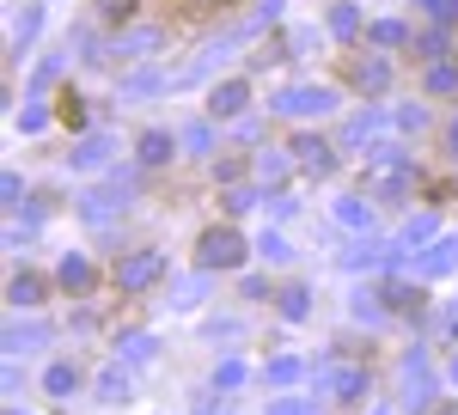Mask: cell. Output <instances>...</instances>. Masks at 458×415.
I'll return each instance as SVG.
<instances>
[{
	"instance_id": "obj_28",
	"label": "cell",
	"mask_w": 458,
	"mask_h": 415,
	"mask_svg": "<svg viewBox=\"0 0 458 415\" xmlns=\"http://www.w3.org/2000/svg\"><path fill=\"white\" fill-rule=\"evenodd\" d=\"M141 49H159V31H129L116 43V55H141Z\"/></svg>"
},
{
	"instance_id": "obj_45",
	"label": "cell",
	"mask_w": 458,
	"mask_h": 415,
	"mask_svg": "<svg viewBox=\"0 0 458 415\" xmlns=\"http://www.w3.org/2000/svg\"><path fill=\"white\" fill-rule=\"evenodd\" d=\"M453 385H458V360H453Z\"/></svg>"
},
{
	"instance_id": "obj_23",
	"label": "cell",
	"mask_w": 458,
	"mask_h": 415,
	"mask_svg": "<svg viewBox=\"0 0 458 415\" xmlns=\"http://www.w3.org/2000/svg\"><path fill=\"white\" fill-rule=\"evenodd\" d=\"M202 293H208V275H190V281H177V287H172V306H196Z\"/></svg>"
},
{
	"instance_id": "obj_21",
	"label": "cell",
	"mask_w": 458,
	"mask_h": 415,
	"mask_svg": "<svg viewBox=\"0 0 458 415\" xmlns=\"http://www.w3.org/2000/svg\"><path fill=\"white\" fill-rule=\"evenodd\" d=\"M269 385H293V379H306V367L293 360V354H282V360H269V373H263Z\"/></svg>"
},
{
	"instance_id": "obj_13",
	"label": "cell",
	"mask_w": 458,
	"mask_h": 415,
	"mask_svg": "<svg viewBox=\"0 0 458 415\" xmlns=\"http://www.w3.org/2000/svg\"><path fill=\"white\" fill-rule=\"evenodd\" d=\"M434 233H440V220H434V214H416V220L403 226V239H397V250H416V244H434Z\"/></svg>"
},
{
	"instance_id": "obj_44",
	"label": "cell",
	"mask_w": 458,
	"mask_h": 415,
	"mask_svg": "<svg viewBox=\"0 0 458 415\" xmlns=\"http://www.w3.org/2000/svg\"><path fill=\"white\" fill-rule=\"evenodd\" d=\"M453 147H458V123H453Z\"/></svg>"
},
{
	"instance_id": "obj_30",
	"label": "cell",
	"mask_w": 458,
	"mask_h": 415,
	"mask_svg": "<svg viewBox=\"0 0 458 415\" xmlns=\"http://www.w3.org/2000/svg\"><path fill=\"white\" fill-rule=\"evenodd\" d=\"M257 250H263L269 263H287V257H293V244H287L282 233H263V244H257Z\"/></svg>"
},
{
	"instance_id": "obj_43",
	"label": "cell",
	"mask_w": 458,
	"mask_h": 415,
	"mask_svg": "<svg viewBox=\"0 0 458 415\" xmlns=\"http://www.w3.org/2000/svg\"><path fill=\"white\" fill-rule=\"evenodd\" d=\"M196 410H202V415H226V397H202Z\"/></svg>"
},
{
	"instance_id": "obj_14",
	"label": "cell",
	"mask_w": 458,
	"mask_h": 415,
	"mask_svg": "<svg viewBox=\"0 0 458 415\" xmlns=\"http://www.w3.org/2000/svg\"><path fill=\"white\" fill-rule=\"evenodd\" d=\"M98 397H105V403H129V373H123V360L98 373Z\"/></svg>"
},
{
	"instance_id": "obj_29",
	"label": "cell",
	"mask_w": 458,
	"mask_h": 415,
	"mask_svg": "<svg viewBox=\"0 0 458 415\" xmlns=\"http://www.w3.org/2000/svg\"><path fill=\"white\" fill-rule=\"evenodd\" d=\"M37 31H43V13H37V6H31V13H19V25H13V43L25 49V43H31Z\"/></svg>"
},
{
	"instance_id": "obj_42",
	"label": "cell",
	"mask_w": 458,
	"mask_h": 415,
	"mask_svg": "<svg viewBox=\"0 0 458 415\" xmlns=\"http://www.w3.org/2000/svg\"><path fill=\"white\" fill-rule=\"evenodd\" d=\"M98 6H105V19H129L135 13V0H98Z\"/></svg>"
},
{
	"instance_id": "obj_6",
	"label": "cell",
	"mask_w": 458,
	"mask_h": 415,
	"mask_svg": "<svg viewBox=\"0 0 458 415\" xmlns=\"http://www.w3.org/2000/svg\"><path fill=\"white\" fill-rule=\"evenodd\" d=\"M105 159H110V140H105V135L73 140V153H68V165H73V172H98Z\"/></svg>"
},
{
	"instance_id": "obj_15",
	"label": "cell",
	"mask_w": 458,
	"mask_h": 415,
	"mask_svg": "<svg viewBox=\"0 0 458 415\" xmlns=\"http://www.w3.org/2000/svg\"><path fill=\"white\" fill-rule=\"evenodd\" d=\"M379 123H386V116H379V110H354V116H349V129H343V140H349V147H360V140L373 135V129H379Z\"/></svg>"
},
{
	"instance_id": "obj_25",
	"label": "cell",
	"mask_w": 458,
	"mask_h": 415,
	"mask_svg": "<svg viewBox=\"0 0 458 415\" xmlns=\"http://www.w3.org/2000/svg\"><path fill=\"white\" fill-rule=\"evenodd\" d=\"M306 311H312V293H306V287H287V293H282V318H293V324H300Z\"/></svg>"
},
{
	"instance_id": "obj_46",
	"label": "cell",
	"mask_w": 458,
	"mask_h": 415,
	"mask_svg": "<svg viewBox=\"0 0 458 415\" xmlns=\"http://www.w3.org/2000/svg\"><path fill=\"white\" fill-rule=\"evenodd\" d=\"M440 415H458V403H453V410H440Z\"/></svg>"
},
{
	"instance_id": "obj_16",
	"label": "cell",
	"mask_w": 458,
	"mask_h": 415,
	"mask_svg": "<svg viewBox=\"0 0 458 415\" xmlns=\"http://www.w3.org/2000/svg\"><path fill=\"white\" fill-rule=\"evenodd\" d=\"M62 287H68V293L92 287V263H86V257H62Z\"/></svg>"
},
{
	"instance_id": "obj_27",
	"label": "cell",
	"mask_w": 458,
	"mask_h": 415,
	"mask_svg": "<svg viewBox=\"0 0 458 415\" xmlns=\"http://www.w3.org/2000/svg\"><path fill=\"white\" fill-rule=\"evenodd\" d=\"M269 415H318V397H276Z\"/></svg>"
},
{
	"instance_id": "obj_47",
	"label": "cell",
	"mask_w": 458,
	"mask_h": 415,
	"mask_svg": "<svg viewBox=\"0 0 458 415\" xmlns=\"http://www.w3.org/2000/svg\"><path fill=\"white\" fill-rule=\"evenodd\" d=\"M6 415H25V410H6Z\"/></svg>"
},
{
	"instance_id": "obj_32",
	"label": "cell",
	"mask_w": 458,
	"mask_h": 415,
	"mask_svg": "<svg viewBox=\"0 0 458 415\" xmlns=\"http://www.w3.org/2000/svg\"><path fill=\"white\" fill-rule=\"evenodd\" d=\"M373 43H379V49H397V43H403V25H391V19H379V25H373Z\"/></svg>"
},
{
	"instance_id": "obj_11",
	"label": "cell",
	"mask_w": 458,
	"mask_h": 415,
	"mask_svg": "<svg viewBox=\"0 0 458 415\" xmlns=\"http://www.w3.org/2000/svg\"><path fill=\"white\" fill-rule=\"evenodd\" d=\"M43 391H49V397H73V391H80V367H68V360H55V367L43 373Z\"/></svg>"
},
{
	"instance_id": "obj_26",
	"label": "cell",
	"mask_w": 458,
	"mask_h": 415,
	"mask_svg": "<svg viewBox=\"0 0 458 415\" xmlns=\"http://www.w3.org/2000/svg\"><path fill=\"white\" fill-rule=\"evenodd\" d=\"M37 343H43L37 324H13V330H6V348H13V354H25V348H37Z\"/></svg>"
},
{
	"instance_id": "obj_40",
	"label": "cell",
	"mask_w": 458,
	"mask_h": 415,
	"mask_svg": "<svg viewBox=\"0 0 458 415\" xmlns=\"http://www.w3.org/2000/svg\"><path fill=\"white\" fill-rule=\"evenodd\" d=\"M416 6H422V13H434V19H453V13H458V0H416Z\"/></svg>"
},
{
	"instance_id": "obj_2",
	"label": "cell",
	"mask_w": 458,
	"mask_h": 415,
	"mask_svg": "<svg viewBox=\"0 0 458 415\" xmlns=\"http://www.w3.org/2000/svg\"><path fill=\"white\" fill-rule=\"evenodd\" d=\"M239 263H245V244H239V233H233V226L202 233V269H239Z\"/></svg>"
},
{
	"instance_id": "obj_10",
	"label": "cell",
	"mask_w": 458,
	"mask_h": 415,
	"mask_svg": "<svg viewBox=\"0 0 458 415\" xmlns=\"http://www.w3.org/2000/svg\"><path fill=\"white\" fill-rule=\"evenodd\" d=\"M453 263H458V244H453V239H440V244H434V250L422 257V263H410V269H416V275H446Z\"/></svg>"
},
{
	"instance_id": "obj_4",
	"label": "cell",
	"mask_w": 458,
	"mask_h": 415,
	"mask_svg": "<svg viewBox=\"0 0 458 415\" xmlns=\"http://www.w3.org/2000/svg\"><path fill=\"white\" fill-rule=\"evenodd\" d=\"M330 104H336V92H324V86H293V92L276 98V110L282 116H324Z\"/></svg>"
},
{
	"instance_id": "obj_5",
	"label": "cell",
	"mask_w": 458,
	"mask_h": 415,
	"mask_svg": "<svg viewBox=\"0 0 458 415\" xmlns=\"http://www.w3.org/2000/svg\"><path fill=\"white\" fill-rule=\"evenodd\" d=\"M403 391H410V397H403L410 410H428V397H434V373H428V354H422V348L403 360Z\"/></svg>"
},
{
	"instance_id": "obj_36",
	"label": "cell",
	"mask_w": 458,
	"mask_h": 415,
	"mask_svg": "<svg viewBox=\"0 0 458 415\" xmlns=\"http://www.w3.org/2000/svg\"><path fill=\"white\" fill-rule=\"evenodd\" d=\"M147 92H159V73H135V80L123 86V98H147Z\"/></svg>"
},
{
	"instance_id": "obj_12",
	"label": "cell",
	"mask_w": 458,
	"mask_h": 415,
	"mask_svg": "<svg viewBox=\"0 0 458 415\" xmlns=\"http://www.w3.org/2000/svg\"><path fill=\"white\" fill-rule=\"evenodd\" d=\"M116 196H105V190H92V196H80V214H86V220H92V226H105V220H116Z\"/></svg>"
},
{
	"instance_id": "obj_31",
	"label": "cell",
	"mask_w": 458,
	"mask_h": 415,
	"mask_svg": "<svg viewBox=\"0 0 458 415\" xmlns=\"http://www.w3.org/2000/svg\"><path fill=\"white\" fill-rule=\"evenodd\" d=\"M250 208H257V190L233 183V190H226V214H250Z\"/></svg>"
},
{
	"instance_id": "obj_22",
	"label": "cell",
	"mask_w": 458,
	"mask_h": 415,
	"mask_svg": "<svg viewBox=\"0 0 458 415\" xmlns=\"http://www.w3.org/2000/svg\"><path fill=\"white\" fill-rule=\"evenodd\" d=\"M245 385V360H220L214 367V391H239Z\"/></svg>"
},
{
	"instance_id": "obj_7",
	"label": "cell",
	"mask_w": 458,
	"mask_h": 415,
	"mask_svg": "<svg viewBox=\"0 0 458 415\" xmlns=\"http://www.w3.org/2000/svg\"><path fill=\"white\" fill-rule=\"evenodd\" d=\"M159 354V343L147 336V330H129V336H116V360H129V367H147Z\"/></svg>"
},
{
	"instance_id": "obj_39",
	"label": "cell",
	"mask_w": 458,
	"mask_h": 415,
	"mask_svg": "<svg viewBox=\"0 0 458 415\" xmlns=\"http://www.w3.org/2000/svg\"><path fill=\"white\" fill-rule=\"evenodd\" d=\"M43 123H49V116H43V110H37V104H25V110H19V129H25V135H37V129H43Z\"/></svg>"
},
{
	"instance_id": "obj_17",
	"label": "cell",
	"mask_w": 458,
	"mask_h": 415,
	"mask_svg": "<svg viewBox=\"0 0 458 415\" xmlns=\"http://www.w3.org/2000/svg\"><path fill=\"white\" fill-rule=\"evenodd\" d=\"M330 31H336V37H354V31H360V13H354V0H336V6H330Z\"/></svg>"
},
{
	"instance_id": "obj_20",
	"label": "cell",
	"mask_w": 458,
	"mask_h": 415,
	"mask_svg": "<svg viewBox=\"0 0 458 415\" xmlns=\"http://www.w3.org/2000/svg\"><path fill=\"white\" fill-rule=\"evenodd\" d=\"M141 159H147V165H165V159H172V135H159V129L141 135Z\"/></svg>"
},
{
	"instance_id": "obj_8",
	"label": "cell",
	"mask_w": 458,
	"mask_h": 415,
	"mask_svg": "<svg viewBox=\"0 0 458 415\" xmlns=\"http://www.w3.org/2000/svg\"><path fill=\"white\" fill-rule=\"evenodd\" d=\"M245 80H226V86H214V98H208V110L214 116H239V110H245Z\"/></svg>"
},
{
	"instance_id": "obj_1",
	"label": "cell",
	"mask_w": 458,
	"mask_h": 415,
	"mask_svg": "<svg viewBox=\"0 0 458 415\" xmlns=\"http://www.w3.org/2000/svg\"><path fill=\"white\" fill-rule=\"evenodd\" d=\"M159 275H165V257H159V250H129V257L116 263V287H123V293H147Z\"/></svg>"
},
{
	"instance_id": "obj_9",
	"label": "cell",
	"mask_w": 458,
	"mask_h": 415,
	"mask_svg": "<svg viewBox=\"0 0 458 415\" xmlns=\"http://www.w3.org/2000/svg\"><path fill=\"white\" fill-rule=\"evenodd\" d=\"M293 153H300L306 172H330V165H336V159H330V140H318V135H300V140H293Z\"/></svg>"
},
{
	"instance_id": "obj_3",
	"label": "cell",
	"mask_w": 458,
	"mask_h": 415,
	"mask_svg": "<svg viewBox=\"0 0 458 415\" xmlns=\"http://www.w3.org/2000/svg\"><path fill=\"white\" fill-rule=\"evenodd\" d=\"M312 379H318V391H336L343 403H360L367 397V373L360 367H318Z\"/></svg>"
},
{
	"instance_id": "obj_37",
	"label": "cell",
	"mask_w": 458,
	"mask_h": 415,
	"mask_svg": "<svg viewBox=\"0 0 458 415\" xmlns=\"http://www.w3.org/2000/svg\"><path fill=\"white\" fill-rule=\"evenodd\" d=\"M37 293H43V287H37L31 275H19V281H13V306H37Z\"/></svg>"
},
{
	"instance_id": "obj_24",
	"label": "cell",
	"mask_w": 458,
	"mask_h": 415,
	"mask_svg": "<svg viewBox=\"0 0 458 415\" xmlns=\"http://www.w3.org/2000/svg\"><path fill=\"white\" fill-rule=\"evenodd\" d=\"M354 80H360L367 92H379V86H386V80H391V68H386V62H379V55H373V62H360V68H354Z\"/></svg>"
},
{
	"instance_id": "obj_38",
	"label": "cell",
	"mask_w": 458,
	"mask_h": 415,
	"mask_svg": "<svg viewBox=\"0 0 458 415\" xmlns=\"http://www.w3.org/2000/svg\"><path fill=\"white\" fill-rule=\"evenodd\" d=\"M354 318H360V324H379V318H386V311L373 306V293H360V300H354Z\"/></svg>"
},
{
	"instance_id": "obj_41",
	"label": "cell",
	"mask_w": 458,
	"mask_h": 415,
	"mask_svg": "<svg viewBox=\"0 0 458 415\" xmlns=\"http://www.w3.org/2000/svg\"><path fill=\"white\" fill-rule=\"evenodd\" d=\"M386 300H391V306H422V293H416V287H391Z\"/></svg>"
},
{
	"instance_id": "obj_18",
	"label": "cell",
	"mask_w": 458,
	"mask_h": 415,
	"mask_svg": "<svg viewBox=\"0 0 458 415\" xmlns=\"http://www.w3.org/2000/svg\"><path fill=\"white\" fill-rule=\"evenodd\" d=\"M336 220H343V226H354V233H360V226H367V220H373V208L360 202V196H343V202H336Z\"/></svg>"
},
{
	"instance_id": "obj_34",
	"label": "cell",
	"mask_w": 458,
	"mask_h": 415,
	"mask_svg": "<svg viewBox=\"0 0 458 415\" xmlns=\"http://www.w3.org/2000/svg\"><path fill=\"white\" fill-rule=\"evenodd\" d=\"M257 177H263V183L287 177V159H282V153H263V159H257Z\"/></svg>"
},
{
	"instance_id": "obj_33",
	"label": "cell",
	"mask_w": 458,
	"mask_h": 415,
	"mask_svg": "<svg viewBox=\"0 0 458 415\" xmlns=\"http://www.w3.org/2000/svg\"><path fill=\"white\" fill-rule=\"evenodd\" d=\"M183 147H190V153H208V147H214L208 123H190V129H183Z\"/></svg>"
},
{
	"instance_id": "obj_19",
	"label": "cell",
	"mask_w": 458,
	"mask_h": 415,
	"mask_svg": "<svg viewBox=\"0 0 458 415\" xmlns=\"http://www.w3.org/2000/svg\"><path fill=\"white\" fill-rule=\"evenodd\" d=\"M386 257H391V244H354V250H349V269H379Z\"/></svg>"
},
{
	"instance_id": "obj_35",
	"label": "cell",
	"mask_w": 458,
	"mask_h": 415,
	"mask_svg": "<svg viewBox=\"0 0 458 415\" xmlns=\"http://www.w3.org/2000/svg\"><path fill=\"white\" fill-rule=\"evenodd\" d=\"M428 92H458V68H428Z\"/></svg>"
}]
</instances>
